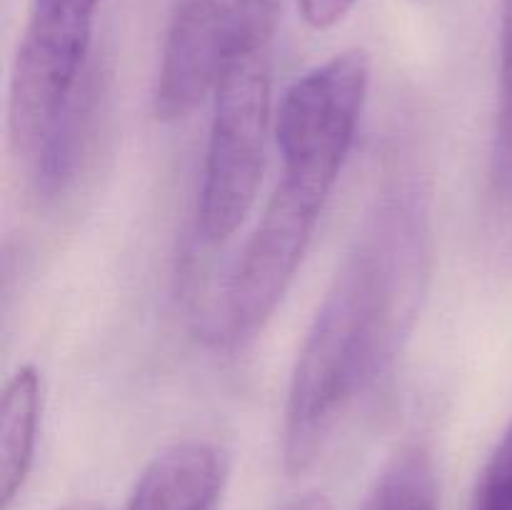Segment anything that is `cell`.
Returning <instances> with one entry per match:
<instances>
[{"label": "cell", "instance_id": "1", "mask_svg": "<svg viewBox=\"0 0 512 510\" xmlns=\"http://www.w3.org/2000/svg\"><path fill=\"white\" fill-rule=\"evenodd\" d=\"M433 255L430 190L388 178L313 315L283 408V468L303 475L393 380L420 313Z\"/></svg>", "mask_w": 512, "mask_h": 510}, {"label": "cell", "instance_id": "2", "mask_svg": "<svg viewBox=\"0 0 512 510\" xmlns=\"http://www.w3.org/2000/svg\"><path fill=\"white\" fill-rule=\"evenodd\" d=\"M370 88L365 50L350 48L300 75L278 108L280 180L240 250L215 315L228 348L253 343L288 295L358 135Z\"/></svg>", "mask_w": 512, "mask_h": 510}, {"label": "cell", "instance_id": "3", "mask_svg": "<svg viewBox=\"0 0 512 510\" xmlns=\"http://www.w3.org/2000/svg\"><path fill=\"white\" fill-rule=\"evenodd\" d=\"M98 3L30 0L10 70V145L43 198L63 193L88 143L95 105L90 43Z\"/></svg>", "mask_w": 512, "mask_h": 510}, {"label": "cell", "instance_id": "4", "mask_svg": "<svg viewBox=\"0 0 512 510\" xmlns=\"http://www.w3.org/2000/svg\"><path fill=\"white\" fill-rule=\"evenodd\" d=\"M283 0H230L228 55L213 93L195 228L205 245L228 240L253 210L265 170L273 63Z\"/></svg>", "mask_w": 512, "mask_h": 510}, {"label": "cell", "instance_id": "5", "mask_svg": "<svg viewBox=\"0 0 512 510\" xmlns=\"http://www.w3.org/2000/svg\"><path fill=\"white\" fill-rule=\"evenodd\" d=\"M228 5L218 0H185L170 20L160 55L153 110L160 120L193 113L218 88L228 55Z\"/></svg>", "mask_w": 512, "mask_h": 510}, {"label": "cell", "instance_id": "6", "mask_svg": "<svg viewBox=\"0 0 512 510\" xmlns=\"http://www.w3.org/2000/svg\"><path fill=\"white\" fill-rule=\"evenodd\" d=\"M223 485V453L208 440H178L145 465L125 510H215Z\"/></svg>", "mask_w": 512, "mask_h": 510}, {"label": "cell", "instance_id": "7", "mask_svg": "<svg viewBox=\"0 0 512 510\" xmlns=\"http://www.w3.org/2000/svg\"><path fill=\"white\" fill-rule=\"evenodd\" d=\"M45 408L43 373L25 363L8 378L0 403V495L10 508L23 490L38 450Z\"/></svg>", "mask_w": 512, "mask_h": 510}, {"label": "cell", "instance_id": "8", "mask_svg": "<svg viewBox=\"0 0 512 510\" xmlns=\"http://www.w3.org/2000/svg\"><path fill=\"white\" fill-rule=\"evenodd\" d=\"M358 510H438V470L425 443H405L370 485Z\"/></svg>", "mask_w": 512, "mask_h": 510}, {"label": "cell", "instance_id": "9", "mask_svg": "<svg viewBox=\"0 0 512 510\" xmlns=\"http://www.w3.org/2000/svg\"><path fill=\"white\" fill-rule=\"evenodd\" d=\"M493 183L498 195L512 193V0H500V68L493 135Z\"/></svg>", "mask_w": 512, "mask_h": 510}, {"label": "cell", "instance_id": "10", "mask_svg": "<svg viewBox=\"0 0 512 510\" xmlns=\"http://www.w3.org/2000/svg\"><path fill=\"white\" fill-rule=\"evenodd\" d=\"M468 510H512V420L480 470Z\"/></svg>", "mask_w": 512, "mask_h": 510}, {"label": "cell", "instance_id": "11", "mask_svg": "<svg viewBox=\"0 0 512 510\" xmlns=\"http://www.w3.org/2000/svg\"><path fill=\"white\" fill-rule=\"evenodd\" d=\"M305 23L315 30H330L348 18L358 0H295Z\"/></svg>", "mask_w": 512, "mask_h": 510}, {"label": "cell", "instance_id": "12", "mask_svg": "<svg viewBox=\"0 0 512 510\" xmlns=\"http://www.w3.org/2000/svg\"><path fill=\"white\" fill-rule=\"evenodd\" d=\"M283 510H333L330 500L320 493H308L300 495V498L290 500Z\"/></svg>", "mask_w": 512, "mask_h": 510}, {"label": "cell", "instance_id": "13", "mask_svg": "<svg viewBox=\"0 0 512 510\" xmlns=\"http://www.w3.org/2000/svg\"><path fill=\"white\" fill-rule=\"evenodd\" d=\"M60 510H103V508H100V505H95V503H70V505H65V508H60Z\"/></svg>", "mask_w": 512, "mask_h": 510}]
</instances>
